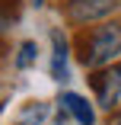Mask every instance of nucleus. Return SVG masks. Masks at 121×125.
<instances>
[{
	"instance_id": "f257e3e1",
	"label": "nucleus",
	"mask_w": 121,
	"mask_h": 125,
	"mask_svg": "<svg viewBox=\"0 0 121 125\" xmlns=\"http://www.w3.org/2000/svg\"><path fill=\"white\" fill-rule=\"evenodd\" d=\"M121 55V22H105V26L92 29L86 39V55L83 64L86 67H105Z\"/></svg>"
},
{
	"instance_id": "f03ea898",
	"label": "nucleus",
	"mask_w": 121,
	"mask_h": 125,
	"mask_svg": "<svg viewBox=\"0 0 121 125\" xmlns=\"http://www.w3.org/2000/svg\"><path fill=\"white\" fill-rule=\"evenodd\" d=\"M118 7V0H67V19L86 26V22H99L105 16H112Z\"/></svg>"
},
{
	"instance_id": "7ed1b4c3",
	"label": "nucleus",
	"mask_w": 121,
	"mask_h": 125,
	"mask_svg": "<svg viewBox=\"0 0 121 125\" xmlns=\"http://www.w3.org/2000/svg\"><path fill=\"white\" fill-rule=\"evenodd\" d=\"M96 93H99V103L105 109L121 103V64H115L112 71H105V74L96 77Z\"/></svg>"
},
{
	"instance_id": "20e7f679",
	"label": "nucleus",
	"mask_w": 121,
	"mask_h": 125,
	"mask_svg": "<svg viewBox=\"0 0 121 125\" xmlns=\"http://www.w3.org/2000/svg\"><path fill=\"white\" fill-rule=\"evenodd\" d=\"M61 103H64V109H70V112H73V119H77L80 125H92V122H96L92 106L86 103L80 93H64V96H61Z\"/></svg>"
},
{
	"instance_id": "39448f33",
	"label": "nucleus",
	"mask_w": 121,
	"mask_h": 125,
	"mask_svg": "<svg viewBox=\"0 0 121 125\" xmlns=\"http://www.w3.org/2000/svg\"><path fill=\"white\" fill-rule=\"evenodd\" d=\"M51 45H54V58H51V77L64 80L67 77V42L61 32H51Z\"/></svg>"
},
{
	"instance_id": "423d86ee",
	"label": "nucleus",
	"mask_w": 121,
	"mask_h": 125,
	"mask_svg": "<svg viewBox=\"0 0 121 125\" xmlns=\"http://www.w3.org/2000/svg\"><path fill=\"white\" fill-rule=\"evenodd\" d=\"M32 58H35V45H32V42H22V48H19V58H16V64H19V67H26V64H32Z\"/></svg>"
},
{
	"instance_id": "0eeeda50",
	"label": "nucleus",
	"mask_w": 121,
	"mask_h": 125,
	"mask_svg": "<svg viewBox=\"0 0 121 125\" xmlns=\"http://www.w3.org/2000/svg\"><path fill=\"white\" fill-rule=\"evenodd\" d=\"M112 125H121V112H118V115H115V122H112Z\"/></svg>"
},
{
	"instance_id": "6e6552de",
	"label": "nucleus",
	"mask_w": 121,
	"mask_h": 125,
	"mask_svg": "<svg viewBox=\"0 0 121 125\" xmlns=\"http://www.w3.org/2000/svg\"><path fill=\"white\" fill-rule=\"evenodd\" d=\"M32 3H35V7H41V0H32Z\"/></svg>"
}]
</instances>
